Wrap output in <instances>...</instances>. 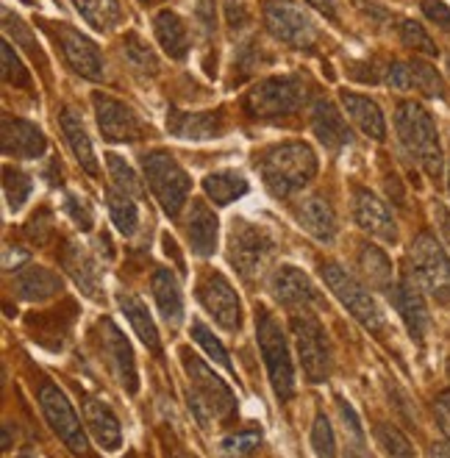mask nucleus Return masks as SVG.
Returning a JSON list of instances; mask_svg holds the SVG:
<instances>
[{"label": "nucleus", "instance_id": "nucleus-1", "mask_svg": "<svg viewBox=\"0 0 450 458\" xmlns=\"http://www.w3.org/2000/svg\"><path fill=\"white\" fill-rule=\"evenodd\" d=\"M317 170H320V158L309 142L301 140L278 142L259 156L261 181L276 198H293L295 192H301L303 186L314 181Z\"/></svg>", "mask_w": 450, "mask_h": 458}, {"label": "nucleus", "instance_id": "nucleus-2", "mask_svg": "<svg viewBox=\"0 0 450 458\" xmlns=\"http://www.w3.org/2000/svg\"><path fill=\"white\" fill-rule=\"evenodd\" d=\"M395 131H398L401 148L426 170L431 178L442 175V145L439 131L431 112L417 100H403L395 109Z\"/></svg>", "mask_w": 450, "mask_h": 458}, {"label": "nucleus", "instance_id": "nucleus-3", "mask_svg": "<svg viewBox=\"0 0 450 458\" xmlns=\"http://www.w3.org/2000/svg\"><path fill=\"white\" fill-rule=\"evenodd\" d=\"M181 364L192 384L190 406H192L195 417L203 425L208 420H223V422L231 420L236 414V397H233L231 386L208 364H203L198 356H192V350H187V347L181 350Z\"/></svg>", "mask_w": 450, "mask_h": 458}, {"label": "nucleus", "instance_id": "nucleus-4", "mask_svg": "<svg viewBox=\"0 0 450 458\" xmlns=\"http://www.w3.org/2000/svg\"><path fill=\"white\" fill-rule=\"evenodd\" d=\"M142 175L167 217H178L181 208L190 200L192 178L178 165L175 156H170L167 150H148L142 156Z\"/></svg>", "mask_w": 450, "mask_h": 458}, {"label": "nucleus", "instance_id": "nucleus-5", "mask_svg": "<svg viewBox=\"0 0 450 458\" xmlns=\"http://www.w3.org/2000/svg\"><path fill=\"white\" fill-rule=\"evenodd\" d=\"M306 84L298 75H267L245 95V112L253 120H284L303 109Z\"/></svg>", "mask_w": 450, "mask_h": 458}, {"label": "nucleus", "instance_id": "nucleus-6", "mask_svg": "<svg viewBox=\"0 0 450 458\" xmlns=\"http://www.w3.org/2000/svg\"><path fill=\"white\" fill-rule=\"evenodd\" d=\"M256 339L264 367H267L273 392L281 403L295 397V367H293V353H289L286 336L278 326V319L267 311L259 309L256 311Z\"/></svg>", "mask_w": 450, "mask_h": 458}, {"label": "nucleus", "instance_id": "nucleus-7", "mask_svg": "<svg viewBox=\"0 0 450 458\" xmlns=\"http://www.w3.org/2000/svg\"><path fill=\"white\" fill-rule=\"evenodd\" d=\"M320 276H323V281L331 289L334 298L345 306L353 314V319H359L369 334L384 331V314H381L376 298L369 294V289L356 276H351L348 269L339 267L336 261H323Z\"/></svg>", "mask_w": 450, "mask_h": 458}, {"label": "nucleus", "instance_id": "nucleus-8", "mask_svg": "<svg viewBox=\"0 0 450 458\" xmlns=\"http://www.w3.org/2000/svg\"><path fill=\"white\" fill-rule=\"evenodd\" d=\"M412 278L422 292H429L434 301L450 303V256L439 245V239L429 231L414 236L409 250Z\"/></svg>", "mask_w": 450, "mask_h": 458}, {"label": "nucleus", "instance_id": "nucleus-9", "mask_svg": "<svg viewBox=\"0 0 450 458\" xmlns=\"http://www.w3.org/2000/svg\"><path fill=\"white\" fill-rule=\"evenodd\" d=\"M267 31L295 50H314L320 42V29L298 0H264L261 6Z\"/></svg>", "mask_w": 450, "mask_h": 458}, {"label": "nucleus", "instance_id": "nucleus-10", "mask_svg": "<svg viewBox=\"0 0 450 458\" xmlns=\"http://www.w3.org/2000/svg\"><path fill=\"white\" fill-rule=\"evenodd\" d=\"M293 336H295V347H298L306 378L311 384L328 381V375L334 369V353H331V342H328L326 328L311 314L303 311V314L293 317Z\"/></svg>", "mask_w": 450, "mask_h": 458}, {"label": "nucleus", "instance_id": "nucleus-11", "mask_svg": "<svg viewBox=\"0 0 450 458\" xmlns=\"http://www.w3.org/2000/svg\"><path fill=\"white\" fill-rule=\"evenodd\" d=\"M39 406L42 414L47 420V425L53 428L56 434L72 455L78 458H87L89 455V439H87V428L78 420L72 403L67 400V394L56 386V384H42L39 389Z\"/></svg>", "mask_w": 450, "mask_h": 458}, {"label": "nucleus", "instance_id": "nucleus-12", "mask_svg": "<svg viewBox=\"0 0 450 458\" xmlns=\"http://www.w3.org/2000/svg\"><path fill=\"white\" fill-rule=\"evenodd\" d=\"M276 250L273 236L250 223H233L228 236V261L245 281H253Z\"/></svg>", "mask_w": 450, "mask_h": 458}, {"label": "nucleus", "instance_id": "nucleus-13", "mask_svg": "<svg viewBox=\"0 0 450 458\" xmlns=\"http://www.w3.org/2000/svg\"><path fill=\"white\" fill-rule=\"evenodd\" d=\"M198 301L220 328H225L231 334L242 328V319H245L242 301L223 273H215V269H211V273L203 276V281L198 284Z\"/></svg>", "mask_w": 450, "mask_h": 458}, {"label": "nucleus", "instance_id": "nucleus-14", "mask_svg": "<svg viewBox=\"0 0 450 458\" xmlns=\"http://www.w3.org/2000/svg\"><path fill=\"white\" fill-rule=\"evenodd\" d=\"M92 109H95V120L106 142L125 145V142H140L145 137V125L128 103L106 92H95Z\"/></svg>", "mask_w": 450, "mask_h": 458}, {"label": "nucleus", "instance_id": "nucleus-15", "mask_svg": "<svg viewBox=\"0 0 450 458\" xmlns=\"http://www.w3.org/2000/svg\"><path fill=\"white\" fill-rule=\"evenodd\" d=\"M100 350H103V359L109 361V369L117 378V384L128 394H137L140 392V372H137L134 347H131L125 334L115 326L109 317L100 319Z\"/></svg>", "mask_w": 450, "mask_h": 458}, {"label": "nucleus", "instance_id": "nucleus-16", "mask_svg": "<svg viewBox=\"0 0 450 458\" xmlns=\"http://www.w3.org/2000/svg\"><path fill=\"white\" fill-rule=\"evenodd\" d=\"M270 292L273 298L286 306V309H311V306H320V292L311 284V278L303 273L301 267L293 264H284L276 269V276L270 281Z\"/></svg>", "mask_w": 450, "mask_h": 458}, {"label": "nucleus", "instance_id": "nucleus-17", "mask_svg": "<svg viewBox=\"0 0 450 458\" xmlns=\"http://www.w3.org/2000/svg\"><path fill=\"white\" fill-rule=\"evenodd\" d=\"M392 303L398 309L401 319L406 322V331L414 342H422L429 334V326H431V314H429V306H426V298H422V289L420 284L406 276L401 278L398 284L392 286Z\"/></svg>", "mask_w": 450, "mask_h": 458}, {"label": "nucleus", "instance_id": "nucleus-18", "mask_svg": "<svg viewBox=\"0 0 450 458\" xmlns=\"http://www.w3.org/2000/svg\"><path fill=\"white\" fill-rule=\"evenodd\" d=\"M353 217H356L359 228L367 231L369 236L389 242V245L398 242V223H395V217H392V208L369 190H356Z\"/></svg>", "mask_w": 450, "mask_h": 458}, {"label": "nucleus", "instance_id": "nucleus-19", "mask_svg": "<svg viewBox=\"0 0 450 458\" xmlns=\"http://www.w3.org/2000/svg\"><path fill=\"white\" fill-rule=\"evenodd\" d=\"M309 120H311L314 137L328 150H342L353 142L351 125H348L345 114L336 109V103L331 98H314L311 109H309Z\"/></svg>", "mask_w": 450, "mask_h": 458}, {"label": "nucleus", "instance_id": "nucleus-20", "mask_svg": "<svg viewBox=\"0 0 450 458\" xmlns=\"http://www.w3.org/2000/svg\"><path fill=\"white\" fill-rule=\"evenodd\" d=\"M167 131L173 137L192 140V142H206L217 140L228 131V120L223 109L211 112H170L167 114Z\"/></svg>", "mask_w": 450, "mask_h": 458}, {"label": "nucleus", "instance_id": "nucleus-21", "mask_svg": "<svg viewBox=\"0 0 450 458\" xmlns=\"http://www.w3.org/2000/svg\"><path fill=\"white\" fill-rule=\"evenodd\" d=\"M62 53H64V62L72 67V72H78L87 81H100L103 78L100 47L87 34L64 25V29H62Z\"/></svg>", "mask_w": 450, "mask_h": 458}, {"label": "nucleus", "instance_id": "nucleus-22", "mask_svg": "<svg viewBox=\"0 0 450 458\" xmlns=\"http://www.w3.org/2000/svg\"><path fill=\"white\" fill-rule=\"evenodd\" d=\"M0 137H4V153L14 158H39L47 150L45 133L22 117H4L0 123Z\"/></svg>", "mask_w": 450, "mask_h": 458}, {"label": "nucleus", "instance_id": "nucleus-23", "mask_svg": "<svg viewBox=\"0 0 450 458\" xmlns=\"http://www.w3.org/2000/svg\"><path fill=\"white\" fill-rule=\"evenodd\" d=\"M62 264L67 269V276L75 281V286L81 289L89 301H100L103 294V278H100V267L92 259V253L78 245V242H64V250H62Z\"/></svg>", "mask_w": 450, "mask_h": 458}, {"label": "nucleus", "instance_id": "nucleus-24", "mask_svg": "<svg viewBox=\"0 0 450 458\" xmlns=\"http://www.w3.org/2000/svg\"><path fill=\"white\" fill-rule=\"evenodd\" d=\"M59 125H62V133L64 140L75 156V161L81 165V170L92 178H98L100 167H98V156H95V148H92V140L87 133V125L81 120V112L72 109V106H64V109L59 112Z\"/></svg>", "mask_w": 450, "mask_h": 458}, {"label": "nucleus", "instance_id": "nucleus-25", "mask_svg": "<svg viewBox=\"0 0 450 458\" xmlns=\"http://www.w3.org/2000/svg\"><path fill=\"white\" fill-rule=\"evenodd\" d=\"M339 98H342V112H345V117L364 133V137L376 142L386 140V120L376 100H369L367 95H359V92H348V89Z\"/></svg>", "mask_w": 450, "mask_h": 458}, {"label": "nucleus", "instance_id": "nucleus-26", "mask_svg": "<svg viewBox=\"0 0 450 458\" xmlns=\"http://www.w3.org/2000/svg\"><path fill=\"white\" fill-rule=\"evenodd\" d=\"M14 294L20 301H29V303H42V301H50L56 298L62 292V278L53 273L47 267H39V264H29L14 273Z\"/></svg>", "mask_w": 450, "mask_h": 458}, {"label": "nucleus", "instance_id": "nucleus-27", "mask_svg": "<svg viewBox=\"0 0 450 458\" xmlns=\"http://www.w3.org/2000/svg\"><path fill=\"white\" fill-rule=\"evenodd\" d=\"M187 236L190 245L200 259H208L217 253V242H220V220L217 214L211 211L203 200H192L190 217H187Z\"/></svg>", "mask_w": 450, "mask_h": 458}, {"label": "nucleus", "instance_id": "nucleus-28", "mask_svg": "<svg viewBox=\"0 0 450 458\" xmlns=\"http://www.w3.org/2000/svg\"><path fill=\"white\" fill-rule=\"evenodd\" d=\"M295 217H298V225H301L314 242H320V245H331V242L336 239V233H339L336 214H334L331 203L323 200V198H306V200L298 206Z\"/></svg>", "mask_w": 450, "mask_h": 458}, {"label": "nucleus", "instance_id": "nucleus-29", "mask_svg": "<svg viewBox=\"0 0 450 458\" xmlns=\"http://www.w3.org/2000/svg\"><path fill=\"white\" fill-rule=\"evenodd\" d=\"M84 420H87V430L103 450L115 453L123 447V425H120L117 414L106 406L103 400H98V397L84 400Z\"/></svg>", "mask_w": 450, "mask_h": 458}, {"label": "nucleus", "instance_id": "nucleus-30", "mask_svg": "<svg viewBox=\"0 0 450 458\" xmlns=\"http://www.w3.org/2000/svg\"><path fill=\"white\" fill-rule=\"evenodd\" d=\"M153 34L162 45V50L167 53L170 59L183 62L190 56V47H192V37H190V25L183 22L181 14L165 9L153 17Z\"/></svg>", "mask_w": 450, "mask_h": 458}, {"label": "nucleus", "instance_id": "nucleus-31", "mask_svg": "<svg viewBox=\"0 0 450 458\" xmlns=\"http://www.w3.org/2000/svg\"><path fill=\"white\" fill-rule=\"evenodd\" d=\"M150 292L156 298V306L162 311V317L170 322V326H178L183 319V294H181V284L178 278L170 273V269H156L150 278Z\"/></svg>", "mask_w": 450, "mask_h": 458}, {"label": "nucleus", "instance_id": "nucleus-32", "mask_svg": "<svg viewBox=\"0 0 450 458\" xmlns=\"http://www.w3.org/2000/svg\"><path fill=\"white\" fill-rule=\"evenodd\" d=\"M120 311L125 314L128 326L137 331L140 342L150 350V353H158V350H162V339H158V328H156L148 306L140 298H134V294H120Z\"/></svg>", "mask_w": 450, "mask_h": 458}, {"label": "nucleus", "instance_id": "nucleus-33", "mask_svg": "<svg viewBox=\"0 0 450 458\" xmlns=\"http://www.w3.org/2000/svg\"><path fill=\"white\" fill-rule=\"evenodd\" d=\"M203 192L215 206H228L233 200H240L242 195H248V181L245 175L233 170H217L203 178Z\"/></svg>", "mask_w": 450, "mask_h": 458}, {"label": "nucleus", "instance_id": "nucleus-34", "mask_svg": "<svg viewBox=\"0 0 450 458\" xmlns=\"http://www.w3.org/2000/svg\"><path fill=\"white\" fill-rule=\"evenodd\" d=\"M75 12L84 17L87 25L95 31H115L123 22V6L120 0H72Z\"/></svg>", "mask_w": 450, "mask_h": 458}, {"label": "nucleus", "instance_id": "nucleus-35", "mask_svg": "<svg viewBox=\"0 0 450 458\" xmlns=\"http://www.w3.org/2000/svg\"><path fill=\"white\" fill-rule=\"evenodd\" d=\"M359 267L364 278L373 284L376 289H384V292H392L395 286V273H392V261L389 256L376 248V245H361V253H359Z\"/></svg>", "mask_w": 450, "mask_h": 458}, {"label": "nucleus", "instance_id": "nucleus-36", "mask_svg": "<svg viewBox=\"0 0 450 458\" xmlns=\"http://www.w3.org/2000/svg\"><path fill=\"white\" fill-rule=\"evenodd\" d=\"M106 203H109V214H112L117 231L123 236H134L140 228V211H137L134 198L120 192V190H109L106 192Z\"/></svg>", "mask_w": 450, "mask_h": 458}, {"label": "nucleus", "instance_id": "nucleus-37", "mask_svg": "<svg viewBox=\"0 0 450 458\" xmlns=\"http://www.w3.org/2000/svg\"><path fill=\"white\" fill-rule=\"evenodd\" d=\"M123 56H125V62L134 67L140 75H145V78H153L156 72H158V59H156V53L150 50V45L140 37V34H134V31H128L125 34V39H123Z\"/></svg>", "mask_w": 450, "mask_h": 458}, {"label": "nucleus", "instance_id": "nucleus-38", "mask_svg": "<svg viewBox=\"0 0 450 458\" xmlns=\"http://www.w3.org/2000/svg\"><path fill=\"white\" fill-rule=\"evenodd\" d=\"M106 165H109V175H112L115 190H120V192H125L131 198H142L145 195V186H142L140 175L134 173V167H131L125 158L109 153V156H106Z\"/></svg>", "mask_w": 450, "mask_h": 458}, {"label": "nucleus", "instance_id": "nucleus-39", "mask_svg": "<svg viewBox=\"0 0 450 458\" xmlns=\"http://www.w3.org/2000/svg\"><path fill=\"white\" fill-rule=\"evenodd\" d=\"M398 37H401V42L409 47V50H414V53H422V56H429V59H437L439 56V50H437V42L429 37V31L422 29L420 22H414V20H401L398 22Z\"/></svg>", "mask_w": 450, "mask_h": 458}, {"label": "nucleus", "instance_id": "nucleus-40", "mask_svg": "<svg viewBox=\"0 0 450 458\" xmlns=\"http://www.w3.org/2000/svg\"><path fill=\"white\" fill-rule=\"evenodd\" d=\"M31 186H34V181L29 173H22L20 167H12V165L4 167V190H6V200H9L12 211L25 206V200L31 198Z\"/></svg>", "mask_w": 450, "mask_h": 458}, {"label": "nucleus", "instance_id": "nucleus-41", "mask_svg": "<svg viewBox=\"0 0 450 458\" xmlns=\"http://www.w3.org/2000/svg\"><path fill=\"white\" fill-rule=\"evenodd\" d=\"M192 342L203 350V353L211 359V361H215V364H220L223 369H233V364H231V356H228V350L223 347V342L215 336V334H211L206 326H203V322L200 319H195L192 322Z\"/></svg>", "mask_w": 450, "mask_h": 458}, {"label": "nucleus", "instance_id": "nucleus-42", "mask_svg": "<svg viewBox=\"0 0 450 458\" xmlns=\"http://www.w3.org/2000/svg\"><path fill=\"white\" fill-rule=\"evenodd\" d=\"M376 437H378V442H381V447L386 450L389 458H414L412 442L406 439L403 430H398L395 425L378 422V425H376Z\"/></svg>", "mask_w": 450, "mask_h": 458}, {"label": "nucleus", "instance_id": "nucleus-43", "mask_svg": "<svg viewBox=\"0 0 450 458\" xmlns=\"http://www.w3.org/2000/svg\"><path fill=\"white\" fill-rule=\"evenodd\" d=\"M311 447H314L317 458H336V437H334L331 422L323 411H317L314 422H311Z\"/></svg>", "mask_w": 450, "mask_h": 458}, {"label": "nucleus", "instance_id": "nucleus-44", "mask_svg": "<svg viewBox=\"0 0 450 458\" xmlns=\"http://www.w3.org/2000/svg\"><path fill=\"white\" fill-rule=\"evenodd\" d=\"M4 81L17 89H31V75L25 70L22 59L17 56V50L12 47L9 39H4Z\"/></svg>", "mask_w": 450, "mask_h": 458}, {"label": "nucleus", "instance_id": "nucleus-45", "mask_svg": "<svg viewBox=\"0 0 450 458\" xmlns=\"http://www.w3.org/2000/svg\"><path fill=\"white\" fill-rule=\"evenodd\" d=\"M412 70H414V89H417V92L429 95V98H442V95H445L442 75H439L431 64L414 59V62H412Z\"/></svg>", "mask_w": 450, "mask_h": 458}, {"label": "nucleus", "instance_id": "nucleus-46", "mask_svg": "<svg viewBox=\"0 0 450 458\" xmlns=\"http://www.w3.org/2000/svg\"><path fill=\"white\" fill-rule=\"evenodd\" d=\"M261 445V430H240L223 439V453L228 455H248Z\"/></svg>", "mask_w": 450, "mask_h": 458}, {"label": "nucleus", "instance_id": "nucleus-47", "mask_svg": "<svg viewBox=\"0 0 450 458\" xmlns=\"http://www.w3.org/2000/svg\"><path fill=\"white\" fill-rule=\"evenodd\" d=\"M386 84L398 92H417L414 89V70L412 62H392L386 67Z\"/></svg>", "mask_w": 450, "mask_h": 458}, {"label": "nucleus", "instance_id": "nucleus-48", "mask_svg": "<svg viewBox=\"0 0 450 458\" xmlns=\"http://www.w3.org/2000/svg\"><path fill=\"white\" fill-rule=\"evenodd\" d=\"M4 25H6V31H9L12 37H17L25 47L31 50V56H39V45L31 39V34H29V29L22 25V20H20L17 14H12L9 9H4Z\"/></svg>", "mask_w": 450, "mask_h": 458}, {"label": "nucleus", "instance_id": "nucleus-49", "mask_svg": "<svg viewBox=\"0 0 450 458\" xmlns=\"http://www.w3.org/2000/svg\"><path fill=\"white\" fill-rule=\"evenodd\" d=\"M64 208H67V214L72 217V223L81 228V231H89L92 228V211H89L87 200H81L78 195H67L64 198Z\"/></svg>", "mask_w": 450, "mask_h": 458}, {"label": "nucleus", "instance_id": "nucleus-50", "mask_svg": "<svg viewBox=\"0 0 450 458\" xmlns=\"http://www.w3.org/2000/svg\"><path fill=\"white\" fill-rule=\"evenodd\" d=\"M422 14H426L437 29H442L445 34H450V6L442 4V0H422Z\"/></svg>", "mask_w": 450, "mask_h": 458}, {"label": "nucleus", "instance_id": "nucleus-51", "mask_svg": "<svg viewBox=\"0 0 450 458\" xmlns=\"http://www.w3.org/2000/svg\"><path fill=\"white\" fill-rule=\"evenodd\" d=\"M225 20H228V29L231 31H245L250 25V14L245 9L242 0H225Z\"/></svg>", "mask_w": 450, "mask_h": 458}, {"label": "nucleus", "instance_id": "nucleus-52", "mask_svg": "<svg viewBox=\"0 0 450 458\" xmlns=\"http://www.w3.org/2000/svg\"><path fill=\"white\" fill-rule=\"evenodd\" d=\"M434 417H437V425L442 428V434L450 439V389L434 400Z\"/></svg>", "mask_w": 450, "mask_h": 458}, {"label": "nucleus", "instance_id": "nucleus-53", "mask_svg": "<svg viewBox=\"0 0 450 458\" xmlns=\"http://www.w3.org/2000/svg\"><path fill=\"white\" fill-rule=\"evenodd\" d=\"M434 220H437V225H439V231H442V239L450 245V211H447L442 203L434 206Z\"/></svg>", "mask_w": 450, "mask_h": 458}, {"label": "nucleus", "instance_id": "nucleus-54", "mask_svg": "<svg viewBox=\"0 0 450 458\" xmlns=\"http://www.w3.org/2000/svg\"><path fill=\"white\" fill-rule=\"evenodd\" d=\"M306 4L320 14H326L328 20H336V0H306Z\"/></svg>", "mask_w": 450, "mask_h": 458}, {"label": "nucleus", "instance_id": "nucleus-55", "mask_svg": "<svg viewBox=\"0 0 450 458\" xmlns=\"http://www.w3.org/2000/svg\"><path fill=\"white\" fill-rule=\"evenodd\" d=\"M431 458H450V439L431 445Z\"/></svg>", "mask_w": 450, "mask_h": 458}, {"label": "nucleus", "instance_id": "nucleus-56", "mask_svg": "<svg viewBox=\"0 0 450 458\" xmlns=\"http://www.w3.org/2000/svg\"><path fill=\"white\" fill-rule=\"evenodd\" d=\"M9 447H12V428L6 425L4 428V450H9Z\"/></svg>", "mask_w": 450, "mask_h": 458}, {"label": "nucleus", "instance_id": "nucleus-57", "mask_svg": "<svg viewBox=\"0 0 450 458\" xmlns=\"http://www.w3.org/2000/svg\"><path fill=\"white\" fill-rule=\"evenodd\" d=\"M142 6H156V4H165V0H140Z\"/></svg>", "mask_w": 450, "mask_h": 458}, {"label": "nucleus", "instance_id": "nucleus-58", "mask_svg": "<svg viewBox=\"0 0 450 458\" xmlns=\"http://www.w3.org/2000/svg\"><path fill=\"white\" fill-rule=\"evenodd\" d=\"M173 458H195V455H190V453H183V450H178V453H173Z\"/></svg>", "mask_w": 450, "mask_h": 458}, {"label": "nucleus", "instance_id": "nucleus-59", "mask_svg": "<svg viewBox=\"0 0 450 458\" xmlns=\"http://www.w3.org/2000/svg\"><path fill=\"white\" fill-rule=\"evenodd\" d=\"M447 195H450V161H447Z\"/></svg>", "mask_w": 450, "mask_h": 458}, {"label": "nucleus", "instance_id": "nucleus-60", "mask_svg": "<svg viewBox=\"0 0 450 458\" xmlns=\"http://www.w3.org/2000/svg\"><path fill=\"white\" fill-rule=\"evenodd\" d=\"M348 458H364V455H359V453H348Z\"/></svg>", "mask_w": 450, "mask_h": 458}, {"label": "nucleus", "instance_id": "nucleus-61", "mask_svg": "<svg viewBox=\"0 0 450 458\" xmlns=\"http://www.w3.org/2000/svg\"><path fill=\"white\" fill-rule=\"evenodd\" d=\"M447 75H450V59H447Z\"/></svg>", "mask_w": 450, "mask_h": 458}, {"label": "nucleus", "instance_id": "nucleus-62", "mask_svg": "<svg viewBox=\"0 0 450 458\" xmlns=\"http://www.w3.org/2000/svg\"><path fill=\"white\" fill-rule=\"evenodd\" d=\"M447 375H450V359H447Z\"/></svg>", "mask_w": 450, "mask_h": 458}]
</instances>
